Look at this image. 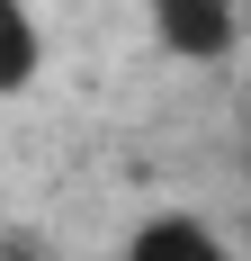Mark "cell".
I'll list each match as a JSON object with an SVG mask.
<instances>
[{"mask_svg":"<svg viewBox=\"0 0 251 261\" xmlns=\"http://www.w3.org/2000/svg\"><path fill=\"white\" fill-rule=\"evenodd\" d=\"M36 63H45V27H36V9H27V0H0V99L27 90Z\"/></svg>","mask_w":251,"mask_h":261,"instance_id":"obj_3","label":"cell"},{"mask_svg":"<svg viewBox=\"0 0 251 261\" xmlns=\"http://www.w3.org/2000/svg\"><path fill=\"white\" fill-rule=\"evenodd\" d=\"M125 261H233V243L206 216H144L125 234Z\"/></svg>","mask_w":251,"mask_h":261,"instance_id":"obj_2","label":"cell"},{"mask_svg":"<svg viewBox=\"0 0 251 261\" xmlns=\"http://www.w3.org/2000/svg\"><path fill=\"white\" fill-rule=\"evenodd\" d=\"M0 261H54L45 243H27V234H0Z\"/></svg>","mask_w":251,"mask_h":261,"instance_id":"obj_4","label":"cell"},{"mask_svg":"<svg viewBox=\"0 0 251 261\" xmlns=\"http://www.w3.org/2000/svg\"><path fill=\"white\" fill-rule=\"evenodd\" d=\"M152 36L179 63H225L242 45V0H152Z\"/></svg>","mask_w":251,"mask_h":261,"instance_id":"obj_1","label":"cell"}]
</instances>
